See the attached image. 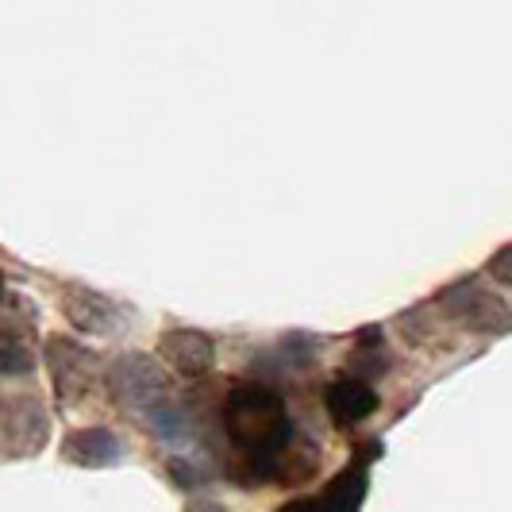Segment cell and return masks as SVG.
I'll use <instances>...</instances> for the list:
<instances>
[{"mask_svg":"<svg viewBox=\"0 0 512 512\" xmlns=\"http://www.w3.org/2000/svg\"><path fill=\"white\" fill-rule=\"evenodd\" d=\"M220 428L228 443V478L235 486H293L316 474L320 455L312 443H301L293 412L270 382H235L220 405Z\"/></svg>","mask_w":512,"mask_h":512,"instance_id":"1","label":"cell"},{"mask_svg":"<svg viewBox=\"0 0 512 512\" xmlns=\"http://www.w3.org/2000/svg\"><path fill=\"white\" fill-rule=\"evenodd\" d=\"M436 308L451 324H459L466 332H478V335L512 332V308L497 293H489L478 278H462V282L447 285L436 297Z\"/></svg>","mask_w":512,"mask_h":512,"instance_id":"2","label":"cell"},{"mask_svg":"<svg viewBox=\"0 0 512 512\" xmlns=\"http://www.w3.org/2000/svg\"><path fill=\"white\" fill-rule=\"evenodd\" d=\"M112 401L124 409H143L151 416L154 409L170 405V378L151 355H120L108 370Z\"/></svg>","mask_w":512,"mask_h":512,"instance_id":"3","label":"cell"},{"mask_svg":"<svg viewBox=\"0 0 512 512\" xmlns=\"http://www.w3.org/2000/svg\"><path fill=\"white\" fill-rule=\"evenodd\" d=\"M47 366H51L58 405H77L101 378V359L70 335H51L47 339Z\"/></svg>","mask_w":512,"mask_h":512,"instance_id":"4","label":"cell"},{"mask_svg":"<svg viewBox=\"0 0 512 512\" xmlns=\"http://www.w3.org/2000/svg\"><path fill=\"white\" fill-rule=\"evenodd\" d=\"M374 455H378V443L370 451H355V459L347 462L328 486L308 493V497L285 501L278 512H359L362 497H366V482H370V459Z\"/></svg>","mask_w":512,"mask_h":512,"instance_id":"5","label":"cell"},{"mask_svg":"<svg viewBox=\"0 0 512 512\" xmlns=\"http://www.w3.org/2000/svg\"><path fill=\"white\" fill-rule=\"evenodd\" d=\"M378 405H382V397H378L374 382L355 378V374H339L324 389V409H328L332 428H339V432H351V428L366 424L378 412Z\"/></svg>","mask_w":512,"mask_h":512,"instance_id":"6","label":"cell"},{"mask_svg":"<svg viewBox=\"0 0 512 512\" xmlns=\"http://www.w3.org/2000/svg\"><path fill=\"white\" fill-rule=\"evenodd\" d=\"M62 316L85 335H116L124 328L120 324L124 320V308L116 305L112 297L97 293V289H85V285H70L62 293Z\"/></svg>","mask_w":512,"mask_h":512,"instance_id":"7","label":"cell"},{"mask_svg":"<svg viewBox=\"0 0 512 512\" xmlns=\"http://www.w3.org/2000/svg\"><path fill=\"white\" fill-rule=\"evenodd\" d=\"M158 355L181 378H205L216 366V339L197 328H170L158 339Z\"/></svg>","mask_w":512,"mask_h":512,"instance_id":"8","label":"cell"},{"mask_svg":"<svg viewBox=\"0 0 512 512\" xmlns=\"http://www.w3.org/2000/svg\"><path fill=\"white\" fill-rule=\"evenodd\" d=\"M35 308L20 301V293L8 289L4 297V374L16 378V374H31L35 366Z\"/></svg>","mask_w":512,"mask_h":512,"instance_id":"9","label":"cell"},{"mask_svg":"<svg viewBox=\"0 0 512 512\" xmlns=\"http://www.w3.org/2000/svg\"><path fill=\"white\" fill-rule=\"evenodd\" d=\"M62 459L74 466H112L124 459V439L108 428H74L70 436L62 439Z\"/></svg>","mask_w":512,"mask_h":512,"instance_id":"10","label":"cell"},{"mask_svg":"<svg viewBox=\"0 0 512 512\" xmlns=\"http://www.w3.org/2000/svg\"><path fill=\"white\" fill-rule=\"evenodd\" d=\"M351 355H355V359H351V370H355V378H366V382H374V378H382L385 370H389V351H385L382 332H378V328L362 332L359 335V347H355Z\"/></svg>","mask_w":512,"mask_h":512,"instance_id":"11","label":"cell"},{"mask_svg":"<svg viewBox=\"0 0 512 512\" xmlns=\"http://www.w3.org/2000/svg\"><path fill=\"white\" fill-rule=\"evenodd\" d=\"M166 474H170V482L181 489H193V486H201L205 478H201V470L193 466V462H185V459H170V466H166Z\"/></svg>","mask_w":512,"mask_h":512,"instance_id":"12","label":"cell"},{"mask_svg":"<svg viewBox=\"0 0 512 512\" xmlns=\"http://www.w3.org/2000/svg\"><path fill=\"white\" fill-rule=\"evenodd\" d=\"M486 274H489V278H493L497 285H509V289H512V243H509V247H501L497 255L489 258Z\"/></svg>","mask_w":512,"mask_h":512,"instance_id":"13","label":"cell"},{"mask_svg":"<svg viewBox=\"0 0 512 512\" xmlns=\"http://www.w3.org/2000/svg\"><path fill=\"white\" fill-rule=\"evenodd\" d=\"M185 512H228L220 501H205V497H193L189 505H185Z\"/></svg>","mask_w":512,"mask_h":512,"instance_id":"14","label":"cell"}]
</instances>
